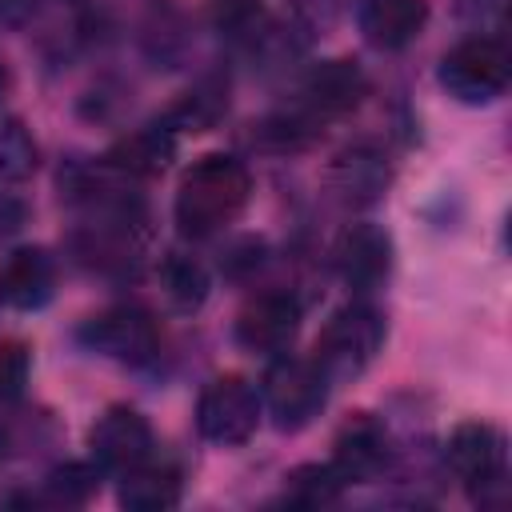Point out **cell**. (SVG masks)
<instances>
[{
  "mask_svg": "<svg viewBox=\"0 0 512 512\" xmlns=\"http://www.w3.org/2000/svg\"><path fill=\"white\" fill-rule=\"evenodd\" d=\"M348 484H344V476L332 468V460L328 464H300V468H292L288 476H284V504H292V508H324V504H332V500H340V492H344Z\"/></svg>",
  "mask_w": 512,
  "mask_h": 512,
  "instance_id": "cell-19",
  "label": "cell"
},
{
  "mask_svg": "<svg viewBox=\"0 0 512 512\" xmlns=\"http://www.w3.org/2000/svg\"><path fill=\"white\" fill-rule=\"evenodd\" d=\"M248 196H252L248 164L228 152H208L192 160V168L180 176L172 212L184 236L204 240V236L224 232L244 212Z\"/></svg>",
  "mask_w": 512,
  "mask_h": 512,
  "instance_id": "cell-1",
  "label": "cell"
},
{
  "mask_svg": "<svg viewBox=\"0 0 512 512\" xmlns=\"http://www.w3.org/2000/svg\"><path fill=\"white\" fill-rule=\"evenodd\" d=\"M100 488V468L96 464H60L44 476V488H40V504H52V508H80L96 496Z\"/></svg>",
  "mask_w": 512,
  "mask_h": 512,
  "instance_id": "cell-21",
  "label": "cell"
},
{
  "mask_svg": "<svg viewBox=\"0 0 512 512\" xmlns=\"http://www.w3.org/2000/svg\"><path fill=\"white\" fill-rule=\"evenodd\" d=\"M32 372V356L24 344H4L0 348V400H20L24 384Z\"/></svg>",
  "mask_w": 512,
  "mask_h": 512,
  "instance_id": "cell-22",
  "label": "cell"
},
{
  "mask_svg": "<svg viewBox=\"0 0 512 512\" xmlns=\"http://www.w3.org/2000/svg\"><path fill=\"white\" fill-rule=\"evenodd\" d=\"M24 224H28V204L20 196H12V192L0 188V236L20 232Z\"/></svg>",
  "mask_w": 512,
  "mask_h": 512,
  "instance_id": "cell-23",
  "label": "cell"
},
{
  "mask_svg": "<svg viewBox=\"0 0 512 512\" xmlns=\"http://www.w3.org/2000/svg\"><path fill=\"white\" fill-rule=\"evenodd\" d=\"M80 340L108 356V360H120V364H152L156 352H160V332H156V320L136 308V304H116V308H104L96 316L84 320L80 328Z\"/></svg>",
  "mask_w": 512,
  "mask_h": 512,
  "instance_id": "cell-7",
  "label": "cell"
},
{
  "mask_svg": "<svg viewBox=\"0 0 512 512\" xmlns=\"http://www.w3.org/2000/svg\"><path fill=\"white\" fill-rule=\"evenodd\" d=\"M36 164H40V148H36L32 132L24 128V120L0 112V188L28 180L36 172Z\"/></svg>",
  "mask_w": 512,
  "mask_h": 512,
  "instance_id": "cell-20",
  "label": "cell"
},
{
  "mask_svg": "<svg viewBox=\"0 0 512 512\" xmlns=\"http://www.w3.org/2000/svg\"><path fill=\"white\" fill-rule=\"evenodd\" d=\"M4 80H8V76H4V64H0V88H4Z\"/></svg>",
  "mask_w": 512,
  "mask_h": 512,
  "instance_id": "cell-26",
  "label": "cell"
},
{
  "mask_svg": "<svg viewBox=\"0 0 512 512\" xmlns=\"http://www.w3.org/2000/svg\"><path fill=\"white\" fill-rule=\"evenodd\" d=\"M260 412H264L260 392L244 376L228 372V376H216L204 384V392L196 400V428L204 440H212L220 448H236V444L252 440Z\"/></svg>",
  "mask_w": 512,
  "mask_h": 512,
  "instance_id": "cell-5",
  "label": "cell"
},
{
  "mask_svg": "<svg viewBox=\"0 0 512 512\" xmlns=\"http://www.w3.org/2000/svg\"><path fill=\"white\" fill-rule=\"evenodd\" d=\"M300 332V300L292 292H260L236 316V344L256 356H280Z\"/></svg>",
  "mask_w": 512,
  "mask_h": 512,
  "instance_id": "cell-9",
  "label": "cell"
},
{
  "mask_svg": "<svg viewBox=\"0 0 512 512\" xmlns=\"http://www.w3.org/2000/svg\"><path fill=\"white\" fill-rule=\"evenodd\" d=\"M28 4H32V0H0V16H8V20H12V16H20Z\"/></svg>",
  "mask_w": 512,
  "mask_h": 512,
  "instance_id": "cell-24",
  "label": "cell"
},
{
  "mask_svg": "<svg viewBox=\"0 0 512 512\" xmlns=\"http://www.w3.org/2000/svg\"><path fill=\"white\" fill-rule=\"evenodd\" d=\"M160 288L176 312H196L208 300V272L200 260L184 252H168L160 260Z\"/></svg>",
  "mask_w": 512,
  "mask_h": 512,
  "instance_id": "cell-18",
  "label": "cell"
},
{
  "mask_svg": "<svg viewBox=\"0 0 512 512\" xmlns=\"http://www.w3.org/2000/svg\"><path fill=\"white\" fill-rule=\"evenodd\" d=\"M392 180V168H388V156L372 144H352L344 152H336V160L328 164V184L340 200L348 204H372L384 196Z\"/></svg>",
  "mask_w": 512,
  "mask_h": 512,
  "instance_id": "cell-15",
  "label": "cell"
},
{
  "mask_svg": "<svg viewBox=\"0 0 512 512\" xmlns=\"http://www.w3.org/2000/svg\"><path fill=\"white\" fill-rule=\"evenodd\" d=\"M428 24V0H364L360 4V32L372 48L400 52L408 48Z\"/></svg>",
  "mask_w": 512,
  "mask_h": 512,
  "instance_id": "cell-16",
  "label": "cell"
},
{
  "mask_svg": "<svg viewBox=\"0 0 512 512\" xmlns=\"http://www.w3.org/2000/svg\"><path fill=\"white\" fill-rule=\"evenodd\" d=\"M444 460L476 500H484L488 488H504L508 444L504 432L488 420H460L444 444Z\"/></svg>",
  "mask_w": 512,
  "mask_h": 512,
  "instance_id": "cell-6",
  "label": "cell"
},
{
  "mask_svg": "<svg viewBox=\"0 0 512 512\" xmlns=\"http://www.w3.org/2000/svg\"><path fill=\"white\" fill-rule=\"evenodd\" d=\"M392 456L388 444V428L372 416V412H356L340 424L336 440H332V468L344 476V484H368L384 472Z\"/></svg>",
  "mask_w": 512,
  "mask_h": 512,
  "instance_id": "cell-11",
  "label": "cell"
},
{
  "mask_svg": "<svg viewBox=\"0 0 512 512\" xmlns=\"http://www.w3.org/2000/svg\"><path fill=\"white\" fill-rule=\"evenodd\" d=\"M88 452L100 472L124 476L128 468L144 464L156 452V436H152V424L144 420V412H136L128 404H112L88 428Z\"/></svg>",
  "mask_w": 512,
  "mask_h": 512,
  "instance_id": "cell-8",
  "label": "cell"
},
{
  "mask_svg": "<svg viewBox=\"0 0 512 512\" xmlns=\"http://www.w3.org/2000/svg\"><path fill=\"white\" fill-rule=\"evenodd\" d=\"M300 112H308L316 124L320 120H332V116H344L352 108H360V100L368 96V76L356 60H324L308 72L304 88H300Z\"/></svg>",
  "mask_w": 512,
  "mask_h": 512,
  "instance_id": "cell-12",
  "label": "cell"
},
{
  "mask_svg": "<svg viewBox=\"0 0 512 512\" xmlns=\"http://www.w3.org/2000/svg\"><path fill=\"white\" fill-rule=\"evenodd\" d=\"M336 272L340 280L352 288V292H376L388 276H392V260H396V248H392V236L388 228L372 224V220H360V224H348L336 240Z\"/></svg>",
  "mask_w": 512,
  "mask_h": 512,
  "instance_id": "cell-10",
  "label": "cell"
},
{
  "mask_svg": "<svg viewBox=\"0 0 512 512\" xmlns=\"http://www.w3.org/2000/svg\"><path fill=\"white\" fill-rule=\"evenodd\" d=\"M176 156V128L172 120H152L144 128H132L128 136H120L104 164L120 176H136V180H148V176H160Z\"/></svg>",
  "mask_w": 512,
  "mask_h": 512,
  "instance_id": "cell-14",
  "label": "cell"
},
{
  "mask_svg": "<svg viewBox=\"0 0 512 512\" xmlns=\"http://www.w3.org/2000/svg\"><path fill=\"white\" fill-rule=\"evenodd\" d=\"M4 448H8V440H4V432H0V460H4Z\"/></svg>",
  "mask_w": 512,
  "mask_h": 512,
  "instance_id": "cell-25",
  "label": "cell"
},
{
  "mask_svg": "<svg viewBox=\"0 0 512 512\" xmlns=\"http://www.w3.org/2000/svg\"><path fill=\"white\" fill-rule=\"evenodd\" d=\"M180 492H184L180 468L172 460H156V452H152L144 464H136L120 476L116 500L128 512H168L180 504Z\"/></svg>",
  "mask_w": 512,
  "mask_h": 512,
  "instance_id": "cell-17",
  "label": "cell"
},
{
  "mask_svg": "<svg viewBox=\"0 0 512 512\" xmlns=\"http://www.w3.org/2000/svg\"><path fill=\"white\" fill-rule=\"evenodd\" d=\"M512 76V56L504 48V40L496 36H468L460 44H452L440 60V88L460 100V104H492L504 96Z\"/></svg>",
  "mask_w": 512,
  "mask_h": 512,
  "instance_id": "cell-3",
  "label": "cell"
},
{
  "mask_svg": "<svg viewBox=\"0 0 512 512\" xmlns=\"http://www.w3.org/2000/svg\"><path fill=\"white\" fill-rule=\"evenodd\" d=\"M328 376L316 368V360H300V356H288L280 352L268 372H264V392H260V404L272 412L276 428L284 432H296L304 424H312L324 404H328Z\"/></svg>",
  "mask_w": 512,
  "mask_h": 512,
  "instance_id": "cell-4",
  "label": "cell"
},
{
  "mask_svg": "<svg viewBox=\"0 0 512 512\" xmlns=\"http://www.w3.org/2000/svg\"><path fill=\"white\" fill-rule=\"evenodd\" d=\"M384 316L364 304V300H352L344 308H336L328 316V324L320 328L316 336V348H312V360L316 368L328 376V384H340V380H356L384 348Z\"/></svg>",
  "mask_w": 512,
  "mask_h": 512,
  "instance_id": "cell-2",
  "label": "cell"
},
{
  "mask_svg": "<svg viewBox=\"0 0 512 512\" xmlns=\"http://www.w3.org/2000/svg\"><path fill=\"white\" fill-rule=\"evenodd\" d=\"M56 292V260L44 248H16L0 260V304L36 312Z\"/></svg>",
  "mask_w": 512,
  "mask_h": 512,
  "instance_id": "cell-13",
  "label": "cell"
}]
</instances>
